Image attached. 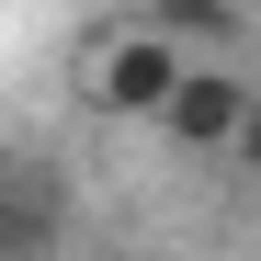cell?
Instances as JSON below:
<instances>
[{"label": "cell", "mask_w": 261, "mask_h": 261, "mask_svg": "<svg viewBox=\"0 0 261 261\" xmlns=\"http://www.w3.org/2000/svg\"><path fill=\"white\" fill-rule=\"evenodd\" d=\"M182 80H193V46H170L159 23H114L102 57H91V102L102 114H137V125H170Z\"/></svg>", "instance_id": "cell-1"}, {"label": "cell", "mask_w": 261, "mask_h": 261, "mask_svg": "<svg viewBox=\"0 0 261 261\" xmlns=\"http://www.w3.org/2000/svg\"><path fill=\"white\" fill-rule=\"evenodd\" d=\"M250 114H261V91H250V80H239L227 57H193V80H182V102H170V125H159V137H170V148H227V159H239Z\"/></svg>", "instance_id": "cell-2"}, {"label": "cell", "mask_w": 261, "mask_h": 261, "mask_svg": "<svg viewBox=\"0 0 261 261\" xmlns=\"http://www.w3.org/2000/svg\"><path fill=\"white\" fill-rule=\"evenodd\" d=\"M148 23L170 34V46H193V57L239 46V0H148Z\"/></svg>", "instance_id": "cell-3"}, {"label": "cell", "mask_w": 261, "mask_h": 261, "mask_svg": "<svg viewBox=\"0 0 261 261\" xmlns=\"http://www.w3.org/2000/svg\"><path fill=\"white\" fill-rule=\"evenodd\" d=\"M239 159H250V170H261V114H250V137H239Z\"/></svg>", "instance_id": "cell-4"}]
</instances>
